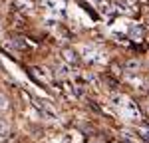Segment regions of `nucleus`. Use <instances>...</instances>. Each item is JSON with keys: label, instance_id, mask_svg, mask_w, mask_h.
<instances>
[{"label": "nucleus", "instance_id": "f257e3e1", "mask_svg": "<svg viewBox=\"0 0 149 143\" xmlns=\"http://www.w3.org/2000/svg\"><path fill=\"white\" fill-rule=\"evenodd\" d=\"M121 109H123V115H125L127 119H139V109H137V106H135L131 99H127L125 106L121 107Z\"/></svg>", "mask_w": 149, "mask_h": 143}, {"label": "nucleus", "instance_id": "f03ea898", "mask_svg": "<svg viewBox=\"0 0 149 143\" xmlns=\"http://www.w3.org/2000/svg\"><path fill=\"white\" fill-rule=\"evenodd\" d=\"M38 107L42 109V113H44V115H46L50 121H58V113L54 111V107L50 106L48 101H38Z\"/></svg>", "mask_w": 149, "mask_h": 143}, {"label": "nucleus", "instance_id": "7ed1b4c3", "mask_svg": "<svg viewBox=\"0 0 149 143\" xmlns=\"http://www.w3.org/2000/svg\"><path fill=\"white\" fill-rule=\"evenodd\" d=\"M62 58H64L66 64H76V62H78L76 50H72V48H64V50H62Z\"/></svg>", "mask_w": 149, "mask_h": 143}, {"label": "nucleus", "instance_id": "20e7f679", "mask_svg": "<svg viewBox=\"0 0 149 143\" xmlns=\"http://www.w3.org/2000/svg\"><path fill=\"white\" fill-rule=\"evenodd\" d=\"M129 36H131V40L139 42V40L143 38V26H139V24H133V26L129 28Z\"/></svg>", "mask_w": 149, "mask_h": 143}, {"label": "nucleus", "instance_id": "39448f33", "mask_svg": "<svg viewBox=\"0 0 149 143\" xmlns=\"http://www.w3.org/2000/svg\"><path fill=\"white\" fill-rule=\"evenodd\" d=\"M139 68H141V62L139 60H127L125 74H139Z\"/></svg>", "mask_w": 149, "mask_h": 143}, {"label": "nucleus", "instance_id": "423d86ee", "mask_svg": "<svg viewBox=\"0 0 149 143\" xmlns=\"http://www.w3.org/2000/svg\"><path fill=\"white\" fill-rule=\"evenodd\" d=\"M95 46H81L80 48V54H81V58H86V60H90L92 62V58L95 56Z\"/></svg>", "mask_w": 149, "mask_h": 143}, {"label": "nucleus", "instance_id": "0eeeda50", "mask_svg": "<svg viewBox=\"0 0 149 143\" xmlns=\"http://www.w3.org/2000/svg\"><path fill=\"white\" fill-rule=\"evenodd\" d=\"M109 101H111V106H113V107H123V106H125V101H127V97H125V95H121V94H113Z\"/></svg>", "mask_w": 149, "mask_h": 143}, {"label": "nucleus", "instance_id": "6e6552de", "mask_svg": "<svg viewBox=\"0 0 149 143\" xmlns=\"http://www.w3.org/2000/svg\"><path fill=\"white\" fill-rule=\"evenodd\" d=\"M34 74L38 76V78H42V80H52V74L46 70V68H42V66H38V68H34Z\"/></svg>", "mask_w": 149, "mask_h": 143}, {"label": "nucleus", "instance_id": "1a4fd4ad", "mask_svg": "<svg viewBox=\"0 0 149 143\" xmlns=\"http://www.w3.org/2000/svg\"><path fill=\"white\" fill-rule=\"evenodd\" d=\"M56 74L60 76V78H68L70 76V68L66 66V64H60V66L56 68Z\"/></svg>", "mask_w": 149, "mask_h": 143}, {"label": "nucleus", "instance_id": "9d476101", "mask_svg": "<svg viewBox=\"0 0 149 143\" xmlns=\"http://www.w3.org/2000/svg\"><path fill=\"white\" fill-rule=\"evenodd\" d=\"M70 92L76 95V97H81V95L86 94V90H84V87H80V85H72V87H70Z\"/></svg>", "mask_w": 149, "mask_h": 143}, {"label": "nucleus", "instance_id": "9b49d317", "mask_svg": "<svg viewBox=\"0 0 149 143\" xmlns=\"http://www.w3.org/2000/svg\"><path fill=\"white\" fill-rule=\"evenodd\" d=\"M8 123L4 121V119H0V137H4V135H8Z\"/></svg>", "mask_w": 149, "mask_h": 143}, {"label": "nucleus", "instance_id": "f8f14e48", "mask_svg": "<svg viewBox=\"0 0 149 143\" xmlns=\"http://www.w3.org/2000/svg\"><path fill=\"white\" fill-rule=\"evenodd\" d=\"M97 8H100V12H102L103 16H109V14H111V12H113V8H109V6H107V4H105V2H103L102 6H97Z\"/></svg>", "mask_w": 149, "mask_h": 143}, {"label": "nucleus", "instance_id": "ddd939ff", "mask_svg": "<svg viewBox=\"0 0 149 143\" xmlns=\"http://www.w3.org/2000/svg\"><path fill=\"white\" fill-rule=\"evenodd\" d=\"M6 107H8V101H6V97H4V95H0V109L4 111Z\"/></svg>", "mask_w": 149, "mask_h": 143}, {"label": "nucleus", "instance_id": "4468645a", "mask_svg": "<svg viewBox=\"0 0 149 143\" xmlns=\"http://www.w3.org/2000/svg\"><path fill=\"white\" fill-rule=\"evenodd\" d=\"M28 115H30V117H38V113H36V111H34V109H32V107L28 109Z\"/></svg>", "mask_w": 149, "mask_h": 143}, {"label": "nucleus", "instance_id": "2eb2a0df", "mask_svg": "<svg viewBox=\"0 0 149 143\" xmlns=\"http://www.w3.org/2000/svg\"><path fill=\"white\" fill-rule=\"evenodd\" d=\"M92 143H95V141H92Z\"/></svg>", "mask_w": 149, "mask_h": 143}]
</instances>
